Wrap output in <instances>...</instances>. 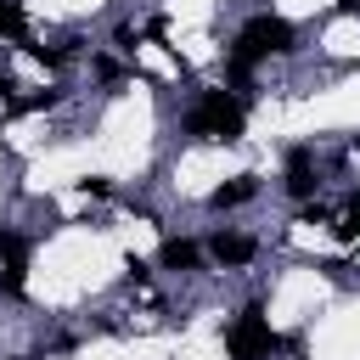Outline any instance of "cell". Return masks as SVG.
<instances>
[{
	"label": "cell",
	"mask_w": 360,
	"mask_h": 360,
	"mask_svg": "<svg viewBox=\"0 0 360 360\" xmlns=\"http://www.w3.org/2000/svg\"><path fill=\"white\" fill-rule=\"evenodd\" d=\"M124 276H129V287H141L152 270H146V259H124Z\"/></svg>",
	"instance_id": "12"
},
{
	"label": "cell",
	"mask_w": 360,
	"mask_h": 360,
	"mask_svg": "<svg viewBox=\"0 0 360 360\" xmlns=\"http://www.w3.org/2000/svg\"><path fill=\"white\" fill-rule=\"evenodd\" d=\"M0 264H28V242L11 225H0Z\"/></svg>",
	"instance_id": "9"
},
{
	"label": "cell",
	"mask_w": 360,
	"mask_h": 360,
	"mask_svg": "<svg viewBox=\"0 0 360 360\" xmlns=\"http://www.w3.org/2000/svg\"><path fill=\"white\" fill-rule=\"evenodd\" d=\"M79 191H84V197H112V180H107V174H84Z\"/></svg>",
	"instance_id": "11"
},
{
	"label": "cell",
	"mask_w": 360,
	"mask_h": 360,
	"mask_svg": "<svg viewBox=\"0 0 360 360\" xmlns=\"http://www.w3.org/2000/svg\"><path fill=\"white\" fill-rule=\"evenodd\" d=\"M197 259H202V248L191 236H163V248H158V270H174V276L197 270Z\"/></svg>",
	"instance_id": "6"
},
{
	"label": "cell",
	"mask_w": 360,
	"mask_h": 360,
	"mask_svg": "<svg viewBox=\"0 0 360 360\" xmlns=\"http://www.w3.org/2000/svg\"><path fill=\"white\" fill-rule=\"evenodd\" d=\"M292 39H298V34H292L287 17H270V11L253 17V22L236 34L231 56H225V79H231V84H248V79H253V62H264V56H287Z\"/></svg>",
	"instance_id": "1"
},
{
	"label": "cell",
	"mask_w": 360,
	"mask_h": 360,
	"mask_svg": "<svg viewBox=\"0 0 360 360\" xmlns=\"http://www.w3.org/2000/svg\"><path fill=\"white\" fill-rule=\"evenodd\" d=\"M225 349H231V360H270V354L281 349V338H276V326L264 321V309L248 304V309L225 326Z\"/></svg>",
	"instance_id": "3"
},
{
	"label": "cell",
	"mask_w": 360,
	"mask_h": 360,
	"mask_svg": "<svg viewBox=\"0 0 360 360\" xmlns=\"http://www.w3.org/2000/svg\"><path fill=\"white\" fill-rule=\"evenodd\" d=\"M208 253H214V264L242 270V264L259 253V242H253V236H242V231H214V236H208Z\"/></svg>",
	"instance_id": "5"
},
{
	"label": "cell",
	"mask_w": 360,
	"mask_h": 360,
	"mask_svg": "<svg viewBox=\"0 0 360 360\" xmlns=\"http://www.w3.org/2000/svg\"><path fill=\"white\" fill-rule=\"evenodd\" d=\"M338 11L343 17H360V0H338Z\"/></svg>",
	"instance_id": "14"
},
{
	"label": "cell",
	"mask_w": 360,
	"mask_h": 360,
	"mask_svg": "<svg viewBox=\"0 0 360 360\" xmlns=\"http://www.w3.org/2000/svg\"><path fill=\"white\" fill-rule=\"evenodd\" d=\"M349 152H354V158H360V135H354V141H349Z\"/></svg>",
	"instance_id": "15"
},
{
	"label": "cell",
	"mask_w": 360,
	"mask_h": 360,
	"mask_svg": "<svg viewBox=\"0 0 360 360\" xmlns=\"http://www.w3.org/2000/svg\"><path fill=\"white\" fill-rule=\"evenodd\" d=\"M242 129H248V107L231 90H202V101L186 112L191 141H242Z\"/></svg>",
	"instance_id": "2"
},
{
	"label": "cell",
	"mask_w": 360,
	"mask_h": 360,
	"mask_svg": "<svg viewBox=\"0 0 360 360\" xmlns=\"http://www.w3.org/2000/svg\"><path fill=\"white\" fill-rule=\"evenodd\" d=\"M253 191H259V174H236V180H225L208 202H214V208H236V202H248Z\"/></svg>",
	"instance_id": "7"
},
{
	"label": "cell",
	"mask_w": 360,
	"mask_h": 360,
	"mask_svg": "<svg viewBox=\"0 0 360 360\" xmlns=\"http://www.w3.org/2000/svg\"><path fill=\"white\" fill-rule=\"evenodd\" d=\"M96 79L112 84V79H118V62H112V56H96Z\"/></svg>",
	"instance_id": "13"
},
{
	"label": "cell",
	"mask_w": 360,
	"mask_h": 360,
	"mask_svg": "<svg viewBox=\"0 0 360 360\" xmlns=\"http://www.w3.org/2000/svg\"><path fill=\"white\" fill-rule=\"evenodd\" d=\"M22 34H28L22 6H17V0H0V39H22Z\"/></svg>",
	"instance_id": "8"
},
{
	"label": "cell",
	"mask_w": 360,
	"mask_h": 360,
	"mask_svg": "<svg viewBox=\"0 0 360 360\" xmlns=\"http://www.w3.org/2000/svg\"><path fill=\"white\" fill-rule=\"evenodd\" d=\"M281 186H287L292 202H309V197L321 191V174H315V152H309V146H292V152H287V180H281Z\"/></svg>",
	"instance_id": "4"
},
{
	"label": "cell",
	"mask_w": 360,
	"mask_h": 360,
	"mask_svg": "<svg viewBox=\"0 0 360 360\" xmlns=\"http://www.w3.org/2000/svg\"><path fill=\"white\" fill-rule=\"evenodd\" d=\"M332 231H338V236H343V242H354V236H360V191H354V197H349V208H343V219H338V225H332Z\"/></svg>",
	"instance_id": "10"
}]
</instances>
